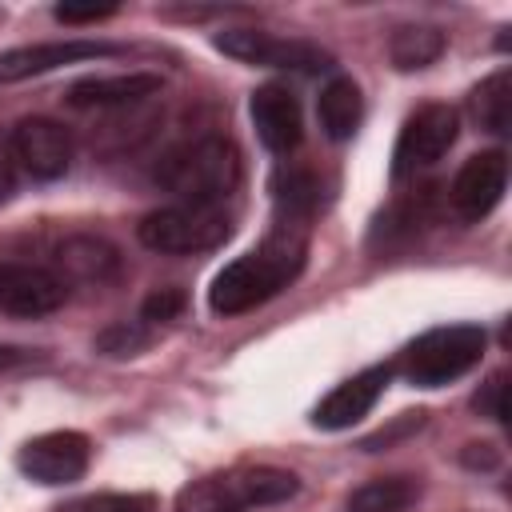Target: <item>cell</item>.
Here are the masks:
<instances>
[{"instance_id": "6da1fadb", "label": "cell", "mask_w": 512, "mask_h": 512, "mask_svg": "<svg viewBox=\"0 0 512 512\" xmlns=\"http://www.w3.org/2000/svg\"><path fill=\"white\" fill-rule=\"evenodd\" d=\"M304 224H280L256 252L224 264L208 288V308L216 316H240L264 300H272L280 288L296 280L304 268Z\"/></svg>"}, {"instance_id": "7a4b0ae2", "label": "cell", "mask_w": 512, "mask_h": 512, "mask_svg": "<svg viewBox=\"0 0 512 512\" xmlns=\"http://www.w3.org/2000/svg\"><path fill=\"white\" fill-rule=\"evenodd\" d=\"M156 184L184 204H220L240 184V152L228 136L184 140L160 156Z\"/></svg>"}, {"instance_id": "3957f363", "label": "cell", "mask_w": 512, "mask_h": 512, "mask_svg": "<svg viewBox=\"0 0 512 512\" xmlns=\"http://www.w3.org/2000/svg\"><path fill=\"white\" fill-rule=\"evenodd\" d=\"M300 492V480L272 464H240L224 472H208L180 488L176 512H252L284 504Z\"/></svg>"}, {"instance_id": "277c9868", "label": "cell", "mask_w": 512, "mask_h": 512, "mask_svg": "<svg viewBox=\"0 0 512 512\" xmlns=\"http://www.w3.org/2000/svg\"><path fill=\"white\" fill-rule=\"evenodd\" d=\"M140 244L164 256H192V252H212L232 236V216L224 204H168L156 208L140 220L136 228Z\"/></svg>"}, {"instance_id": "5b68a950", "label": "cell", "mask_w": 512, "mask_h": 512, "mask_svg": "<svg viewBox=\"0 0 512 512\" xmlns=\"http://www.w3.org/2000/svg\"><path fill=\"white\" fill-rule=\"evenodd\" d=\"M480 356H484V328L448 324V328H432L420 340H412L396 368L416 388H440V384L464 376L468 368H476Z\"/></svg>"}, {"instance_id": "8992f818", "label": "cell", "mask_w": 512, "mask_h": 512, "mask_svg": "<svg viewBox=\"0 0 512 512\" xmlns=\"http://www.w3.org/2000/svg\"><path fill=\"white\" fill-rule=\"evenodd\" d=\"M216 48L224 56H232L240 64H256V68H284V72H324V68H332V56L320 44L260 32V28H224L216 36Z\"/></svg>"}, {"instance_id": "52a82bcc", "label": "cell", "mask_w": 512, "mask_h": 512, "mask_svg": "<svg viewBox=\"0 0 512 512\" xmlns=\"http://www.w3.org/2000/svg\"><path fill=\"white\" fill-rule=\"evenodd\" d=\"M460 120L456 108L448 104H424L408 116V124L400 128L396 152H392V176H412L420 168H432L452 144H456Z\"/></svg>"}, {"instance_id": "ba28073f", "label": "cell", "mask_w": 512, "mask_h": 512, "mask_svg": "<svg viewBox=\"0 0 512 512\" xmlns=\"http://www.w3.org/2000/svg\"><path fill=\"white\" fill-rule=\"evenodd\" d=\"M12 152L24 176L32 180H60L72 164V136L64 124L48 120V116H28L20 120L12 132Z\"/></svg>"}, {"instance_id": "9c48e42d", "label": "cell", "mask_w": 512, "mask_h": 512, "mask_svg": "<svg viewBox=\"0 0 512 512\" xmlns=\"http://www.w3.org/2000/svg\"><path fill=\"white\" fill-rule=\"evenodd\" d=\"M504 188H508V156L500 148H492V152L472 156L456 172V180L448 188V200H452V212L464 224H476V220H484L500 204Z\"/></svg>"}, {"instance_id": "30bf717a", "label": "cell", "mask_w": 512, "mask_h": 512, "mask_svg": "<svg viewBox=\"0 0 512 512\" xmlns=\"http://www.w3.org/2000/svg\"><path fill=\"white\" fill-rule=\"evenodd\" d=\"M92 444L84 432H44L20 448V472L40 484H72L88 472Z\"/></svg>"}, {"instance_id": "8fae6325", "label": "cell", "mask_w": 512, "mask_h": 512, "mask_svg": "<svg viewBox=\"0 0 512 512\" xmlns=\"http://www.w3.org/2000/svg\"><path fill=\"white\" fill-rule=\"evenodd\" d=\"M68 284L40 264H0V312L8 316H48L64 304Z\"/></svg>"}, {"instance_id": "7c38bea8", "label": "cell", "mask_w": 512, "mask_h": 512, "mask_svg": "<svg viewBox=\"0 0 512 512\" xmlns=\"http://www.w3.org/2000/svg\"><path fill=\"white\" fill-rule=\"evenodd\" d=\"M116 44L104 40H52V44H28V48H8L0 52V84H16L28 76H44L60 64H80V60H100L116 56Z\"/></svg>"}, {"instance_id": "4fadbf2b", "label": "cell", "mask_w": 512, "mask_h": 512, "mask_svg": "<svg viewBox=\"0 0 512 512\" xmlns=\"http://www.w3.org/2000/svg\"><path fill=\"white\" fill-rule=\"evenodd\" d=\"M392 364H372V368H364V372H356L352 380H344V384H336L324 400H320V408H316V428H328V432H340V428H352L356 420H364L368 412H372V404L380 400V392L388 388V380H392Z\"/></svg>"}, {"instance_id": "5bb4252c", "label": "cell", "mask_w": 512, "mask_h": 512, "mask_svg": "<svg viewBox=\"0 0 512 512\" xmlns=\"http://www.w3.org/2000/svg\"><path fill=\"white\" fill-rule=\"evenodd\" d=\"M252 124H256V136L268 152L276 156H288L300 136H304V116H300V100L284 88V84H264L252 92Z\"/></svg>"}, {"instance_id": "9a60e30c", "label": "cell", "mask_w": 512, "mask_h": 512, "mask_svg": "<svg viewBox=\"0 0 512 512\" xmlns=\"http://www.w3.org/2000/svg\"><path fill=\"white\" fill-rule=\"evenodd\" d=\"M160 92V76L152 72H124V76H88L68 88L72 108H124Z\"/></svg>"}, {"instance_id": "2e32d148", "label": "cell", "mask_w": 512, "mask_h": 512, "mask_svg": "<svg viewBox=\"0 0 512 512\" xmlns=\"http://www.w3.org/2000/svg\"><path fill=\"white\" fill-rule=\"evenodd\" d=\"M56 276L68 284V280H80V284H104L112 272H116V248L96 240V236H72L56 248Z\"/></svg>"}, {"instance_id": "e0dca14e", "label": "cell", "mask_w": 512, "mask_h": 512, "mask_svg": "<svg viewBox=\"0 0 512 512\" xmlns=\"http://www.w3.org/2000/svg\"><path fill=\"white\" fill-rule=\"evenodd\" d=\"M316 116H320V128L328 140H348L360 120H364V96L356 88L352 76H336L320 88V100H316Z\"/></svg>"}, {"instance_id": "ac0fdd59", "label": "cell", "mask_w": 512, "mask_h": 512, "mask_svg": "<svg viewBox=\"0 0 512 512\" xmlns=\"http://www.w3.org/2000/svg\"><path fill=\"white\" fill-rule=\"evenodd\" d=\"M420 496L416 476H376L348 496V512H404Z\"/></svg>"}, {"instance_id": "d6986e66", "label": "cell", "mask_w": 512, "mask_h": 512, "mask_svg": "<svg viewBox=\"0 0 512 512\" xmlns=\"http://www.w3.org/2000/svg\"><path fill=\"white\" fill-rule=\"evenodd\" d=\"M444 52V32L432 24H400L388 40V56L400 72H416L428 68L436 56Z\"/></svg>"}, {"instance_id": "ffe728a7", "label": "cell", "mask_w": 512, "mask_h": 512, "mask_svg": "<svg viewBox=\"0 0 512 512\" xmlns=\"http://www.w3.org/2000/svg\"><path fill=\"white\" fill-rule=\"evenodd\" d=\"M472 116L484 132L492 136H508V124H512V72L500 68L492 72L476 92H472Z\"/></svg>"}, {"instance_id": "44dd1931", "label": "cell", "mask_w": 512, "mask_h": 512, "mask_svg": "<svg viewBox=\"0 0 512 512\" xmlns=\"http://www.w3.org/2000/svg\"><path fill=\"white\" fill-rule=\"evenodd\" d=\"M152 500L148 496H132V492H96V496H80L56 512H148Z\"/></svg>"}, {"instance_id": "7402d4cb", "label": "cell", "mask_w": 512, "mask_h": 512, "mask_svg": "<svg viewBox=\"0 0 512 512\" xmlns=\"http://www.w3.org/2000/svg\"><path fill=\"white\" fill-rule=\"evenodd\" d=\"M504 392H508V376H504V372H492V376H488V384L476 392V408H480V412H488L496 424H508Z\"/></svg>"}, {"instance_id": "603a6c76", "label": "cell", "mask_w": 512, "mask_h": 512, "mask_svg": "<svg viewBox=\"0 0 512 512\" xmlns=\"http://www.w3.org/2000/svg\"><path fill=\"white\" fill-rule=\"evenodd\" d=\"M116 16V4H56V20L60 24H96V20H108Z\"/></svg>"}, {"instance_id": "cb8c5ba5", "label": "cell", "mask_w": 512, "mask_h": 512, "mask_svg": "<svg viewBox=\"0 0 512 512\" xmlns=\"http://www.w3.org/2000/svg\"><path fill=\"white\" fill-rule=\"evenodd\" d=\"M144 344V332L136 328V324H116V328H108L104 336H100V348L104 352H116V356H124V352H132V348H140Z\"/></svg>"}, {"instance_id": "d4e9b609", "label": "cell", "mask_w": 512, "mask_h": 512, "mask_svg": "<svg viewBox=\"0 0 512 512\" xmlns=\"http://www.w3.org/2000/svg\"><path fill=\"white\" fill-rule=\"evenodd\" d=\"M180 308H184V292L164 288V292L148 296V304H144V320H172Z\"/></svg>"}, {"instance_id": "484cf974", "label": "cell", "mask_w": 512, "mask_h": 512, "mask_svg": "<svg viewBox=\"0 0 512 512\" xmlns=\"http://www.w3.org/2000/svg\"><path fill=\"white\" fill-rule=\"evenodd\" d=\"M16 180H20V164L12 152V136L0 132V200H8L16 192Z\"/></svg>"}]
</instances>
